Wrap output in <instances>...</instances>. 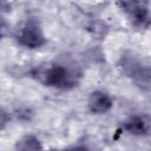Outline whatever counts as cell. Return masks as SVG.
<instances>
[{"instance_id": "1", "label": "cell", "mask_w": 151, "mask_h": 151, "mask_svg": "<svg viewBox=\"0 0 151 151\" xmlns=\"http://www.w3.org/2000/svg\"><path fill=\"white\" fill-rule=\"evenodd\" d=\"M32 76L46 86L68 88L76 84V76L63 65H51L48 67H37Z\"/></svg>"}, {"instance_id": "8", "label": "cell", "mask_w": 151, "mask_h": 151, "mask_svg": "<svg viewBox=\"0 0 151 151\" xmlns=\"http://www.w3.org/2000/svg\"><path fill=\"white\" fill-rule=\"evenodd\" d=\"M50 151H91V150L86 146H72V147L64 149V150H50Z\"/></svg>"}, {"instance_id": "5", "label": "cell", "mask_w": 151, "mask_h": 151, "mask_svg": "<svg viewBox=\"0 0 151 151\" xmlns=\"http://www.w3.org/2000/svg\"><path fill=\"white\" fill-rule=\"evenodd\" d=\"M133 83L143 91H151V65H144L140 61L129 74Z\"/></svg>"}, {"instance_id": "6", "label": "cell", "mask_w": 151, "mask_h": 151, "mask_svg": "<svg viewBox=\"0 0 151 151\" xmlns=\"http://www.w3.org/2000/svg\"><path fill=\"white\" fill-rule=\"evenodd\" d=\"M87 106L93 113H105L112 107V99L105 92L94 91L88 97Z\"/></svg>"}, {"instance_id": "7", "label": "cell", "mask_w": 151, "mask_h": 151, "mask_svg": "<svg viewBox=\"0 0 151 151\" xmlns=\"http://www.w3.org/2000/svg\"><path fill=\"white\" fill-rule=\"evenodd\" d=\"M17 151H42L41 143L33 134H25L15 143Z\"/></svg>"}, {"instance_id": "3", "label": "cell", "mask_w": 151, "mask_h": 151, "mask_svg": "<svg viewBox=\"0 0 151 151\" xmlns=\"http://www.w3.org/2000/svg\"><path fill=\"white\" fill-rule=\"evenodd\" d=\"M18 41L27 48H38L46 41L44 32L35 19H28L20 28L18 34Z\"/></svg>"}, {"instance_id": "4", "label": "cell", "mask_w": 151, "mask_h": 151, "mask_svg": "<svg viewBox=\"0 0 151 151\" xmlns=\"http://www.w3.org/2000/svg\"><path fill=\"white\" fill-rule=\"evenodd\" d=\"M124 130L134 136H146L151 133V117L147 114L131 116L124 123Z\"/></svg>"}, {"instance_id": "2", "label": "cell", "mask_w": 151, "mask_h": 151, "mask_svg": "<svg viewBox=\"0 0 151 151\" xmlns=\"http://www.w3.org/2000/svg\"><path fill=\"white\" fill-rule=\"evenodd\" d=\"M129 15L131 22L137 28H147L151 25V13L147 4L143 1H123L118 4Z\"/></svg>"}]
</instances>
